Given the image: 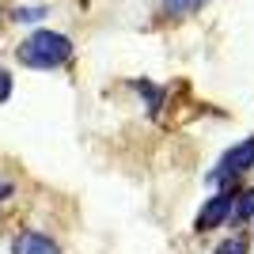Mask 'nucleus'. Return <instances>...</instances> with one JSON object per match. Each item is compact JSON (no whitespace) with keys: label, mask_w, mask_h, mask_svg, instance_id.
<instances>
[{"label":"nucleus","mask_w":254,"mask_h":254,"mask_svg":"<svg viewBox=\"0 0 254 254\" xmlns=\"http://www.w3.org/2000/svg\"><path fill=\"white\" fill-rule=\"evenodd\" d=\"M42 15H46V8H11V19H23V23H34Z\"/></svg>","instance_id":"obj_8"},{"label":"nucleus","mask_w":254,"mask_h":254,"mask_svg":"<svg viewBox=\"0 0 254 254\" xmlns=\"http://www.w3.org/2000/svg\"><path fill=\"white\" fill-rule=\"evenodd\" d=\"M247 251H251L247 235H232V239H224V243L216 247V254H247Z\"/></svg>","instance_id":"obj_7"},{"label":"nucleus","mask_w":254,"mask_h":254,"mask_svg":"<svg viewBox=\"0 0 254 254\" xmlns=\"http://www.w3.org/2000/svg\"><path fill=\"white\" fill-rule=\"evenodd\" d=\"M201 4H209V0H163V11L175 15V19H182V15H193Z\"/></svg>","instance_id":"obj_6"},{"label":"nucleus","mask_w":254,"mask_h":254,"mask_svg":"<svg viewBox=\"0 0 254 254\" xmlns=\"http://www.w3.org/2000/svg\"><path fill=\"white\" fill-rule=\"evenodd\" d=\"M8 99H11V72L0 68V103H8Z\"/></svg>","instance_id":"obj_9"},{"label":"nucleus","mask_w":254,"mask_h":254,"mask_svg":"<svg viewBox=\"0 0 254 254\" xmlns=\"http://www.w3.org/2000/svg\"><path fill=\"white\" fill-rule=\"evenodd\" d=\"M11 254H61V247L42 232H23L19 239L11 243Z\"/></svg>","instance_id":"obj_4"},{"label":"nucleus","mask_w":254,"mask_h":254,"mask_svg":"<svg viewBox=\"0 0 254 254\" xmlns=\"http://www.w3.org/2000/svg\"><path fill=\"white\" fill-rule=\"evenodd\" d=\"M232 216H235L239 224H247V220L254 216V186H251V190H243V193L232 201Z\"/></svg>","instance_id":"obj_5"},{"label":"nucleus","mask_w":254,"mask_h":254,"mask_svg":"<svg viewBox=\"0 0 254 254\" xmlns=\"http://www.w3.org/2000/svg\"><path fill=\"white\" fill-rule=\"evenodd\" d=\"M11 193H15V186H11V182H0V205H4V201H8V197H11Z\"/></svg>","instance_id":"obj_10"},{"label":"nucleus","mask_w":254,"mask_h":254,"mask_svg":"<svg viewBox=\"0 0 254 254\" xmlns=\"http://www.w3.org/2000/svg\"><path fill=\"white\" fill-rule=\"evenodd\" d=\"M72 57V42L64 38L61 31H34L27 42L19 46V61L27 68H61Z\"/></svg>","instance_id":"obj_1"},{"label":"nucleus","mask_w":254,"mask_h":254,"mask_svg":"<svg viewBox=\"0 0 254 254\" xmlns=\"http://www.w3.org/2000/svg\"><path fill=\"white\" fill-rule=\"evenodd\" d=\"M254 167V137H247L243 144H235V148L224 152L220 167L212 171V182H224V179H235V175H243V171Z\"/></svg>","instance_id":"obj_3"},{"label":"nucleus","mask_w":254,"mask_h":254,"mask_svg":"<svg viewBox=\"0 0 254 254\" xmlns=\"http://www.w3.org/2000/svg\"><path fill=\"white\" fill-rule=\"evenodd\" d=\"M232 201H235L232 186H224L220 193H212L209 201L201 205L197 220H193V232H212V228H220V224L228 220V216H232Z\"/></svg>","instance_id":"obj_2"}]
</instances>
